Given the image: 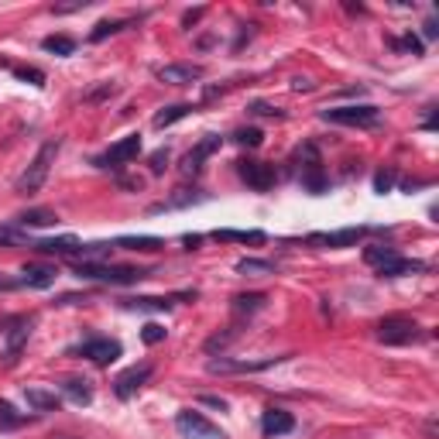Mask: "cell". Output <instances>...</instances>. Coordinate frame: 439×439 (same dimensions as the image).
I'll use <instances>...</instances> for the list:
<instances>
[{"instance_id":"obj_20","label":"cell","mask_w":439,"mask_h":439,"mask_svg":"<svg viewBox=\"0 0 439 439\" xmlns=\"http://www.w3.org/2000/svg\"><path fill=\"white\" fill-rule=\"evenodd\" d=\"M268 295L265 292H247V295H234V316L244 320V316H254L258 309H265Z\"/></svg>"},{"instance_id":"obj_34","label":"cell","mask_w":439,"mask_h":439,"mask_svg":"<svg viewBox=\"0 0 439 439\" xmlns=\"http://www.w3.org/2000/svg\"><path fill=\"white\" fill-rule=\"evenodd\" d=\"M120 28H124V21H100L93 31H89V41H103L110 38V35H117Z\"/></svg>"},{"instance_id":"obj_7","label":"cell","mask_w":439,"mask_h":439,"mask_svg":"<svg viewBox=\"0 0 439 439\" xmlns=\"http://www.w3.org/2000/svg\"><path fill=\"white\" fill-rule=\"evenodd\" d=\"M237 175L247 182V186H251V189H258V193L271 189V186H275V179H278V172H275V165H271V161H254V158L237 161Z\"/></svg>"},{"instance_id":"obj_14","label":"cell","mask_w":439,"mask_h":439,"mask_svg":"<svg viewBox=\"0 0 439 439\" xmlns=\"http://www.w3.org/2000/svg\"><path fill=\"white\" fill-rule=\"evenodd\" d=\"M216 148H220V134H206L200 144H196V148L186 155V161H182V172H186V175H196V172L202 168V161L209 158Z\"/></svg>"},{"instance_id":"obj_29","label":"cell","mask_w":439,"mask_h":439,"mask_svg":"<svg viewBox=\"0 0 439 439\" xmlns=\"http://www.w3.org/2000/svg\"><path fill=\"white\" fill-rule=\"evenodd\" d=\"M117 247H131V251H158L161 240L158 237H120Z\"/></svg>"},{"instance_id":"obj_25","label":"cell","mask_w":439,"mask_h":439,"mask_svg":"<svg viewBox=\"0 0 439 439\" xmlns=\"http://www.w3.org/2000/svg\"><path fill=\"white\" fill-rule=\"evenodd\" d=\"M399 251L395 247H385V244H374V247H364V261L374 265V268H385L388 261H395Z\"/></svg>"},{"instance_id":"obj_33","label":"cell","mask_w":439,"mask_h":439,"mask_svg":"<svg viewBox=\"0 0 439 439\" xmlns=\"http://www.w3.org/2000/svg\"><path fill=\"white\" fill-rule=\"evenodd\" d=\"M10 73H14L17 80L31 82V86H45V73H41V69H35V66H14Z\"/></svg>"},{"instance_id":"obj_39","label":"cell","mask_w":439,"mask_h":439,"mask_svg":"<svg viewBox=\"0 0 439 439\" xmlns=\"http://www.w3.org/2000/svg\"><path fill=\"white\" fill-rule=\"evenodd\" d=\"M114 93H117V86H114V82H103L100 89L86 93V100H89V103H96V100H107V96H114Z\"/></svg>"},{"instance_id":"obj_4","label":"cell","mask_w":439,"mask_h":439,"mask_svg":"<svg viewBox=\"0 0 439 439\" xmlns=\"http://www.w3.org/2000/svg\"><path fill=\"white\" fill-rule=\"evenodd\" d=\"M322 120L326 124H343V127H374L381 124V110L364 103V107H333V110H322Z\"/></svg>"},{"instance_id":"obj_28","label":"cell","mask_w":439,"mask_h":439,"mask_svg":"<svg viewBox=\"0 0 439 439\" xmlns=\"http://www.w3.org/2000/svg\"><path fill=\"white\" fill-rule=\"evenodd\" d=\"M237 271L240 275H271L275 265H271V261H258V258H240Z\"/></svg>"},{"instance_id":"obj_8","label":"cell","mask_w":439,"mask_h":439,"mask_svg":"<svg viewBox=\"0 0 439 439\" xmlns=\"http://www.w3.org/2000/svg\"><path fill=\"white\" fill-rule=\"evenodd\" d=\"M137 151H141V134H127V137H120L107 155H100L96 165L100 168H124L127 161L137 158Z\"/></svg>"},{"instance_id":"obj_36","label":"cell","mask_w":439,"mask_h":439,"mask_svg":"<svg viewBox=\"0 0 439 439\" xmlns=\"http://www.w3.org/2000/svg\"><path fill=\"white\" fill-rule=\"evenodd\" d=\"M0 244H14V247L28 244V247H31V240H28V234H21V230H14V227H0Z\"/></svg>"},{"instance_id":"obj_6","label":"cell","mask_w":439,"mask_h":439,"mask_svg":"<svg viewBox=\"0 0 439 439\" xmlns=\"http://www.w3.org/2000/svg\"><path fill=\"white\" fill-rule=\"evenodd\" d=\"M69 354L93 360L96 367H110V364H114L120 354H124V347H120L117 340H110V336H96V340H86L82 347H73Z\"/></svg>"},{"instance_id":"obj_41","label":"cell","mask_w":439,"mask_h":439,"mask_svg":"<svg viewBox=\"0 0 439 439\" xmlns=\"http://www.w3.org/2000/svg\"><path fill=\"white\" fill-rule=\"evenodd\" d=\"M89 3H93V0H73V3H55L52 10H55V14H73V10H82V7H89Z\"/></svg>"},{"instance_id":"obj_40","label":"cell","mask_w":439,"mask_h":439,"mask_svg":"<svg viewBox=\"0 0 439 439\" xmlns=\"http://www.w3.org/2000/svg\"><path fill=\"white\" fill-rule=\"evenodd\" d=\"M395 48H408V52H415V55H422V41L415 38V35H405L401 41H392Z\"/></svg>"},{"instance_id":"obj_16","label":"cell","mask_w":439,"mask_h":439,"mask_svg":"<svg viewBox=\"0 0 439 439\" xmlns=\"http://www.w3.org/2000/svg\"><path fill=\"white\" fill-rule=\"evenodd\" d=\"M55 278H59L55 265H28V268L21 271L17 285H28V288H48Z\"/></svg>"},{"instance_id":"obj_43","label":"cell","mask_w":439,"mask_h":439,"mask_svg":"<svg viewBox=\"0 0 439 439\" xmlns=\"http://www.w3.org/2000/svg\"><path fill=\"white\" fill-rule=\"evenodd\" d=\"M202 405H209V408H220V412H227L230 405H227V399H216V395H200Z\"/></svg>"},{"instance_id":"obj_38","label":"cell","mask_w":439,"mask_h":439,"mask_svg":"<svg viewBox=\"0 0 439 439\" xmlns=\"http://www.w3.org/2000/svg\"><path fill=\"white\" fill-rule=\"evenodd\" d=\"M148 165H151V172H155V175H161V172L168 168V148H158V151H151Z\"/></svg>"},{"instance_id":"obj_46","label":"cell","mask_w":439,"mask_h":439,"mask_svg":"<svg viewBox=\"0 0 439 439\" xmlns=\"http://www.w3.org/2000/svg\"><path fill=\"white\" fill-rule=\"evenodd\" d=\"M436 35H439V28H436V21H426V38H429V41H433V38H436Z\"/></svg>"},{"instance_id":"obj_18","label":"cell","mask_w":439,"mask_h":439,"mask_svg":"<svg viewBox=\"0 0 439 439\" xmlns=\"http://www.w3.org/2000/svg\"><path fill=\"white\" fill-rule=\"evenodd\" d=\"M419 271H426V261H415V258H395V261H388L385 268H378V275H385V278L419 275Z\"/></svg>"},{"instance_id":"obj_11","label":"cell","mask_w":439,"mask_h":439,"mask_svg":"<svg viewBox=\"0 0 439 439\" xmlns=\"http://www.w3.org/2000/svg\"><path fill=\"white\" fill-rule=\"evenodd\" d=\"M360 237H367V227H347V230H329V234H309L313 247H354Z\"/></svg>"},{"instance_id":"obj_21","label":"cell","mask_w":439,"mask_h":439,"mask_svg":"<svg viewBox=\"0 0 439 439\" xmlns=\"http://www.w3.org/2000/svg\"><path fill=\"white\" fill-rule=\"evenodd\" d=\"M17 223H21V227H52V223H59V216H55V209L38 206V209L21 213V216H17Z\"/></svg>"},{"instance_id":"obj_5","label":"cell","mask_w":439,"mask_h":439,"mask_svg":"<svg viewBox=\"0 0 439 439\" xmlns=\"http://www.w3.org/2000/svg\"><path fill=\"white\" fill-rule=\"evenodd\" d=\"M175 429L186 439H227V433H223L220 426H213L206 415L193 412V408H182V412L175 415Z\"/></svg>"},{"instance_id":"obj_27","label":"cell","mask_w":439,"mask_h":439,"mask_svg":"<svg viewBox=\"0 0 439 439\" xmlns=\"http://www.w3.org/2000/svg\"><path fill=\"white\" fill-rule=\"evenodd\" d=\"M216 240H234V244H265L261 230H216Z\"/></svg>"},{"instance_id":"obj_32","label":"cell","mask_w":439,"mask_h":439,"mask_svg":"<svg viewBox=\"0 0 439 439\" xmlns=\"http://www.w3.org/2000/svg\"><path fill=\"white\" fill-rule=\"evenodd\" d=\"M234 141H237V144H244V148H258V144L265 141V134H261L258 127H240L237 134H234Z\"/></svg>"},{"instance_id":"obj_24","label":"cell","mask_w":439,"mask_h":439,"mask_svg":"<svg viewBox=\"0 0 439 439\" xmlns=\"http://www.w3.org/2000/svg\"><path fill=\"white\" fill-rule=\"evenodd\" d=\"M62 388H66V395L76 401V405H89V401H93V388H89L86 378H69Z\"/></svg>"},{"instance_id":"obj_13","label":"cell","mask_w":439,"mask_h":439,"mask_svg":"<svg viewBox=\"0 0 439 439\" xmlns=\"http://www.w3.org/2000/svg\"><path fill=\"white\" fill-rule=\"evenodd\" d=\"M35 251H41V254H59V258H76L80 261L82 254V244L73 234H66V237H52V240H38V244H31Z\"/></svg>"},{"instance_id":"obj_22","label":"cell","mask_w":439,"mask_h":439,"mask_svg":"<svg viewBox=\"0 0 439 439\" xmlns=\"http://www.w3.org/2000/svg\"><path fill=\"white\" fill-rule=\"evenodd\" d=\"M124 309H137V313H165V309H172V299H151V295H144V299H124Z\"/></svg>"},{"instance_id":"obj_35","label":"cell","mask_w":439,"mask_h":439,"mask_svg":"<svg viewBox=\"0 0 439 439\" xmlns=\"http://www.w3.org/2000/svg\"><path fill=\"white\" fill-rule=\"evenodd\" d=\"M165 336H168V329H165L161 322H148V326L141 329V340H144L148 347H155V343H161Z\"/></svg>"},{"instance_id":"obj_1","label":"cell","mask_w":439,"mask_h":439,"mask_svg":"<svg viewBox=\"0 0 439 439\" xmlns=\"http://www.w3.org/2000/svg\"><path fill=\"white\" fill-rule=\"evenodd\" d=\"M59 141H45L38 148V155L31 158L28 165V172L17 179V193L21 196H31V193H38L41 186H45V179H48V172H52V165H55V155H59Z\"/></svg>"},{"instance_id":"obj_30","label":"cell","mask_w":439,"mask_h":439,"mask_svg":"<svg viewBox=\"0 0 439 439\" xmlns=\"http://www.w3.org/2000/svg\"><path fill=\"white\" fill-rule=\"evenodd\" d=\"M17 426H24V415H17L10 401H0V429H17Z\"/></svg>"},{"instance_id":"obj_17","label":"cell","mask_w":439,"mask_h":439,"mask_svg":"<svg viewBox=\"0 0 439 439\" xmlns=\"http://www.w3.org/2000/svg\"><path fill=\"white\" fill-rule=\"evenodd\" d=\"M28 333H31V320L10 322V329H7V364H14V360L21 357V347H24Z\"/></svg>"},{"instance_id":"obj_45","label":"cell","mask_w":439,"mask_h":439,"mask_svg":"<svg viewBox=\"0 0 439 439\" xmlns=\"http://www.w3.org/2000/svg\"><path fill=\"white\" fill-rule=\"evenodd\" d=\"M202 17V7H196V10H189V14H186V17H182V24H186V28H189V24H196V21H200Z\"/></svg>"},{"instance_id":"obj_31","label":"cell","mask_w":439,"mask_h":439,"mask_svg":"<svg viewBox=\"0 0 439 439\" xmlns=\"http://www.w3.org/2000/svg\"><path fill=\"white\" fill-rule=\"evenodd\" d=\"M237 326H230V329H227V333H216V336H209V340H206V354H216V350H223V347H227V343H234V340H237Z\"/></svg>"},{"instance_id":"obj_44","label":"cell","mask_w":439,"mask_h":439,"mask_svg":"<svg viewBox=\"0 0 439 439\" xmlns=\"http://www.w3.org/2000/svg\"><path fill=\"white\" fill-rule=\"evenodd\" d=\"M292 89H295V93H309V89H313V80H309V76H295V80H292Z\"/></svg>"},{"instance_id":"obj_37","label":"cell","mask_w":439,"mask_h":439,"mask_svg":"<svg viewBox=\"0 0 439 439\" xmlns=\"http://www.w3.org/2000/svg\"><path fill=\"white\" fill-rule=\"evenodd\" d=\"M392 186H395V172H392V168H385V172L374 175V193L385 196V193H392Z\"/></svg>"},{"instance_id":"obj_9","label":"cell","mask_w":439,"mask_h":439,"mask_svg":"<svg viewBox=\"0 0 439 439\" xmlns=\"http://www.w3.org/2000/svg\"><path fill=\"white\" fill-rule=\"evenodd\" d=\"M288 357V354H285ZM285 357H265V360H209V374H258V371H265V367H275L281 364Z\"/></svg>"},{"instance_id":"obj_12","label":"cell","mask_w":439,"mask_h":439,"mask_svg":"<svg viewBox=\"0 0 439 439\" xmlns=\"http://www.w3.org/2000/svg\"><path fill=\"white\" fill-rule=\"evenodd\" d=\"M158 80L168 82V86H186V82L202 80V66L196 62H175V66H161Z\"/></svg>"},{"instance_id":"obj_23","label":"cell","mask_w":439,"mask_h":439,"mask_svg":"<svg viewBox=\"0 0 439 439\" xmlns=\"http://www.w3.org/2000/svg\"><path fill=\"white\" fill-rule=\"evenodd\" d=\"M193 110H196L193 103H175V107H165V110H158V114H155V120H151V124H155V127H168V124H175V120L189 117Z\"/></svg>"},{"instance_id":"obj_10","label":"cell","mask_w":439,"mask_h":439,"mask_svg":"<svg viewBox=\"0 0 439 439\" xmlns=\"http://www.w3.org/2000/svg\"><path fill=\"white\" fill-rule=\"evenodd\" d=\"M148 378H151V364H134V367H127L124 374H117V381H114V395L127 401Z\"/></svg>"},{"instance_id":"obj_26","label":"cell","mask_w":439,"mask_h":439,"mask_svg":"<svg viewBox=\"0 0 439 439\" xmlns=\"http://www.w3.org/2000/svg\"><path fill=\"white\" fill-rule=\"evenodd\" d=\"M41 48L52 52V55H73L76 52V38H69V35H48V38L41 41Z\"/></svg>"},{"instance_id":"obj_42","label":"cell","mask_w":439,"mask_h":439,"mask_svg":"<svg viewBox=\"0 0 439 439\" xmlns=\"http://www.w3.org/2000/svg\"><path fill=\"white\" fill-rule=\"evenodd\" d=\"M251 110H254V114H261V117H285V110L271 107V103H254Z\"/></svg>"},{"instance_id":"obj_2","label":"cell","mask_w":439,"mask_h":439,"mask_svg":"<svg viewBox=\"0 0 439 439\" xmlns=\"http://www.w3.org/2000/svg\"><path fill=\"white\" fill-rule=\"evenodd\" d=\"M148 271L141 268H114V265H96V261H76V278L82 281H103V285H134Z\"/></svg>"},{"instance_id":"obj_15","label":"cell","mask_w":439,"mask_h":439,"mask_svg":"<svg viewBox=\"0 0 439 439\" xmlns=\"http://www.w3.org/2000/svg\"><path fill=\"white\" fill-rule=\"evenodd\" d=\"M295 429V419L288 415V412H281V408H268L265 412V419H261V433L271 439V436H285V433H292Z\"/></svg>"},{"instance_id":"obj_19","label":"cell","mask_w":439,"mask_h":439,"mask_svg":"<svg viewBox=\"0 0 439 439\" xmlns=\"http://www.w3.org/2000/svg\"><path fill=\"white\" fill-rule=\"evenodd\" d=\"M24 399L35 412H59L62 408V399L55 392H45V388H24Z\"/></svg>"},{"instance_id":"obj_3","label":"cell","mask_w":439,"mask_h":439,"mask_svg":"<svg viewBox=\"0 0 439 439\" xmlns=\"http://www.w3.org/2000/svg\"><path fill=\"white\" fill-rule=\"evenodd\" d=\"M374 336L388 347H405V343H415L422 336V326L408 316H388L374 326Z\"/></svg>"}]
</instances>
